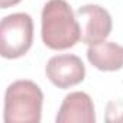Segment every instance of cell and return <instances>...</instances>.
Masks as SVG:
<instances>
[{"label": "cell", "instance_id": "cell-1", "mask_svg": "<svg viewBox=\"0 0 123 123\" xmlns=\"http://www.w3.org/2000/svg\"><path fill=\"white\" fill-rule=\"evenodd\" d=\"M42 41L55 51L73 48L81 39V29L65 0H49L42 10Z\"/></svg>", "mask_w": 123, "mask_h": 123}, {"label": "cell", "instance_id": "cell-2", "mask_svg": "<svg viewBox=\"0 0 123 123\" xmlns=\"http://www.w3.org/2000/svg\"><path fill=\"white\" fill-rule=\"evenodd\" d=\"M43 94L38 84L31 80H18L6 88L5 122L6 123H39L42 116Z\"/></svg>", "mask_w": 123, "mask_h": 123}, {"label": "cell", "instance_id": "cell-3", "mask_svg": "<svg viewBox=\"0 0 123 123\" xmlns=\"http://www.w3.org/2000/svg\"><path fill=\"white\" fill-rule=\"evenodd\" d=\"M33 42V22L28 13H12L0 23V54L15 59L23 56Z\"/></svg>", "mask_w": 123, "mask_h": 123}, {"label": "cell", "instance_id": "cell-4", "mask_svg": "<svg viewBox=\"0 0 123 123\" xmlns=\"http://www.w3.org/2000/svg\"><path fill=\"white\" fill-rule=\"evenodd\" d=\"M77 20L81 29V42L97 45L107 39L111 32L113 22L110 13L97 5H86L77 10Z\"/></svg>", "mask_w": 123, "mask_h": 123}, {"label": "cell", "instance_id": "cell-5", "mask_svg": "<svg viewBox=\"0 0 123 123\" xmlns=\"http://www.w3.org/2000/svg\"><path fill=\"white\" fill-rule=\"evenodd\" d=\"M46 77L58 88H68L86 78V67L77 55L52 56L45 67Z\"/></svg>", "mask_w": 123, "mask_h": 123}, {"label": "cell", "instance_id": "cell-6", "mask_svg": "<svg viewBox=\"0 0 123 123\" xmlns=\"http://www.w3.org/2000/svg\"><path fill=\"white\" fill-rule=\"evenodd\" d=\"M56 123H94L96 111L91 97L83 91L65 96L55 117Z\"/></svg>", "mask_w": 123, "mask_h": 123}, {"label": "cell", "instance_id": "cell-7", "mask_svg": "<svg viewBox=\"0 0 123 123\" xmlns=\"http://www.w3.org/2000/svg\"><path fill=\"white\" fill-rule=\"evenodd\" d=\"M87 58L90 64L100 71H117L123 68V46L114 42L90 45Z\"/></svg>", "mask_w": 123, "mask_h": 123}, {"label": "cell", "instance_id": "cell-8", "mask_svg": "<svg viewBox=\"0 0 123 123\" xmlns=\"http://www.w3.org/2000/svg\"><path fill=\"white\" fill-rule=\"evenodd\" d=\"M106 122L107 123H123V98L113 100L107 104Z\"/></svg>", "mask_w": 123, "mask_h": 123}, {"label": "cell", "instance_id": "cell-9", "mask_svg": "<svg viewBox=\"0 0 123 123\" xmlns=\"http://www.w3.org/2000/svg\"><path fill=\"white\" fill-rule=\"evenodd\" d=\"M18 3H20V0H0V7H2V9H7V7L15 6Z\"/></svg>", "mask_w": 123, "mask_h": 123}]
</instances>
